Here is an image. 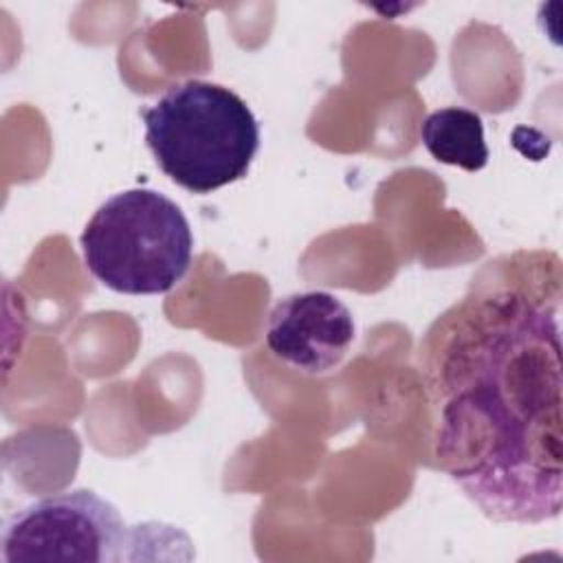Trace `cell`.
I'll use <instances>...</instances> for the list:
<instances>
[{"instance_id":"6","label":"cell","mask_w":563,"mask_h":563,"mask_svg":"<svg viewBox=\"0 0 563 563\" xmlns=\"http://www.w3.org/2000/svg\"><path fill=\"white\" fill-rule=\"evenodd\" d=\"M420 141L444 165L479 172L488 163L484 121L471 108L449 106L431 112L420 125Z\"/></svg>"},{"instance_id":"3","label":"cell","mask_w":563,"mask_h":563,"mask_svg":"<svg viewBox=\"0 0 563 563\" xmlns=\"http://www.w3.org/2000/svg\"><path fill=\"white\" fill-rule=\"evenodd\" d=\"M88 273L121 295L169 292L189 271L194 235L183 209L136 187L97 207L79 238Z\"/></svg>"},{"instance_id":"2","label":"cell","mask_w":563,"mask_h":563,"mask_svg":"<svg viewBox=\"0 0 563 563\" xmlns=\"http://www.w3.org/2000/svg\"><path fill=\"white\" fill-rule=\"evenodd\" d=\"M141 117L156 165L191 194L242 180L260 150L255 114L222 84L187 79L169 86Z\"/></svg>"},{"instance_id":"1","label":"cell","mask_w":563,"mask_h":563,"mask_svg":"<svg viewBox=\"0 0 563 563\" xmlns=\"http://www.w3.org/2000/svg\"><path fill=\"white\" fill-rule=\"evenodd\" d=\"M433 462L497 523L534 526L563 504L559 312L521 290L471 295L427 332Z\"/></svg>"},{"instance_id":"4","label":"cell","mask_w":563,"mask_h":563,"mask_svg":"<svg viewBox=\"0 0 563 563\" xmlns=\"http://www.w3.org/2000/svg\"><path fill=\"white\" fill-rule=\"evenodd\" d=\"M134 534L114 504L90 488H77L15 512L0 545L4 563H114Z\"/></svg>"},{"instance_id":"5","label":"cell","mask_w":563,"mask_h":563,"mask_svg":"<svg viewBox=\"0 0 563 563\" xmlns=\"http://www.w3.org/2000/svg\"><path fill=\"white\" fill-rule=\"evenodd\" d=\"M354 334L350 308L325 290L295 292L279 299L266 321L271 354L306 376L336 369L347 356Z\"/></svg>"}]
</instances>
